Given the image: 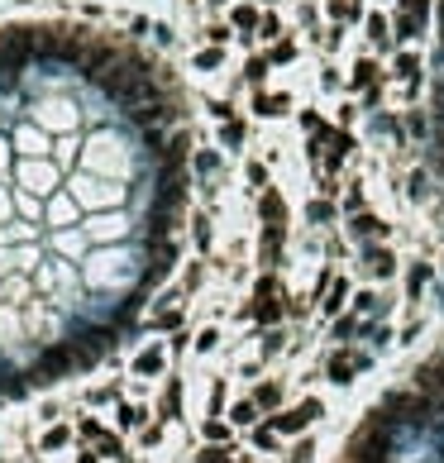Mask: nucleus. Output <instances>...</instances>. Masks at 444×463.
I'll return each mask as SVG.
<instances>
[{"label": "nucleus", "mask_w": 444, "mask_h": 463, "mask_svg": "<svg viewBox=\"0 0 444 463\" xmlns=\"http://www.w3.org/2000/svg\"><path fill=\"white\" fill-rule=\"evenodd\" d=\"M292 53H296V48H292V43H277V48H272V63H287V58H292Z\"/></svg>", "instance_id": "33"}, {"label": "nucleus", "mask_w": 444, "mask_h": 463, "mask_svg": "<svg viewBox=\"0 0 444 463\" xmlns=\"http://www.w3.org/2000/svg\"><path fill=\"white\" fill-rule=\"evenodd\" d=\"M353 368H368V354H334L330 359V382H349Z\"/></svg>", "instance_id": "3"}, {"label": "nucleus", "mask_w": 444, "mask_h": 463, "mask_svg": "<svg viewBox=\"0 0 444 463\" xmlns=\"http://www.w3.org/2000/svg\"><path fill=\"white\" fill-rule=\"evenodd\" d=\"M382 229H387V225H382L377 215H358V220H353V234H363V239H373V234H382Z\"/></svg>", "instance_id": "10"}, {"label": "nucleus", "mask_w": 444, "mask_h": 463, "mask_svg": "<svg viewBox=\"0 0 444 463\" xmlns=\"http://www.w3.org/2000/svg\"><path fill=\"white\" fill-rule=\"evenodd\" d=\"M206 435H211V440H224V435H229V425H224L220 416H211V420H206Z\"/></svg>", "instance_id": "22"}, {"label": "nucleus", "mask_w": 444, "mask_h": 463, "mask_svg": "<svg viewBox=\"0 0 444 463\" xmlns=\"http://www.w3.org/2000/svg\"><path fill=\"white\" fill-rule=\"evenodd\" d=\"M253 110H258V115H282V110H287V95H258Z\"/></svg>", "instance_id": "11"}, {"label": "nucleus", "mask_w": 444, "mask_h": 463, "mask_svg": "<svg viewBox=\"0 0 444 463\" xmlns=\"http://www.w3.org/2000/svg\"><path fill=\"white\" fill-rule=\"evenodd\" d=\"M191 225H196V244H201V249H211V229H206V220H201V215H196V220H191Z\"/></svg>", "instance_id": "27"}, {"label": "nucleus", "mask_w": 444, "mask_h": 463, "mask_svg": "<svg viewBox=\"0 0 444 463\" xmlns=\"http://www.w3.org/2000/svg\"><path fill=\"white\" fill-rule=\"evenodd\" d=\"M344 296H349V286L339 282V286H334V291H330V301H325V306H330V310H339V306H344Z\"/></svg>", "instance_id": "30"}, {"label": "nucleus", "mask_w": 444, "mask_h": 463, "mask_svg": "<svg viewBox=\"0 0 444 463\" xmlns=\"http://www.w3.org/2000/svg\"><path fill=\"white\" fill-rule=\"evenodd\" d=\"M368 34H373L377 43H387V19H382V14H373V19H368Z\"/></svg>", "instance_id": "19"}, {"label": "nucleus", "mask_w": 444, "mask_h": 463, "mask_svg": "<svg viewBox=\"0 0 444 463\" xmlns=\"http://www.w3.org/2000/svg\"><path fill=\"white\" fill-rule=\"evenodd\" d=\"M77 463H101V454H82V459H77Z\"/></svg>", "instance_id": "35"}, {"label": "nucleus", "mask_w": 444, "mask_h": 463, "mask_svg": "<svg viewBox=\"0 0 444 463\" xmlns=\"http://www.w3.org/2000/svg\"><path fill=\"white\" fill-rule=\"evenodd\" d=\"M397 72H401V77H416V72H421V63H416L411 53H401V58H397Z\"/></svg>", "instance_id": "20"}, {"label": "nucleus", "mask_w": 444, "mask_h": 463, "mask_svg": "<svg viewBox=\"0 0 444 463\" xmlns=\"http://www.w3.org/2000/svg\"><path fill=\"white\" fill-rule=\"evenodd\" d=\"M234 24H239V29H253V24H258L253 5H239V10H234Z\"/></svg>", "instance_id": "18"}, {"label": "nucleus", "mask_w": 444, "mask_h": 463, "mask_svg": "<svg viewBox=\"0 0 444 463\" xmlns=\"http://www.w3.org/2000/svg\"><path fill=\"white\" fill-rule=\"evenodd\" d=\"M258 210H263V220H268V225H282V220H287V205H282V196H277V191H263Z\"/></svg>", "instance_id": "6"}, {"label": "nucleus", "mask_w": 444, "mask_h": 463, "mask_svg": "<svg viewBox=\"0 0 444 463\" xmlns=\"http://www.w3.org/2000/svg\"><path fill=\"white\" fill-rule=\"evenodd\" d=\"M196 67H220V48H206V53L196 58Z\"/></svg>", "instance_id": "25"}, {"label": "nucleus", "mask_w": 444, "mask_h": 463, "mask_svg": "<svg viewBox=\"0 0 444 463\" xmlns=\"http://www.w3.org/2000/svg\"><path fill=\"white\" fill-rule=\"evenodd\" d=\"M215 5H220V0H215Z\"/></svg>", "instance_id": "36"}, {"label": "nucleus", "mask_w": 444, "mask_h": 463, "mask_svg": "<svg viewBox=\"0 0 444 463\" xmlns=\"http://www.w3.org/2000/svg\"><path fill=\"white\" fill-rule=\"evenodd\" d=\"M353 330H358V325H353V320H339V325H334V339H349V335H353Z\"/></svg>", "instance_id": "34"}, {"label": "nucleus", "mask_w": 444, "mask_h": 463, "mask_svg": "<svg viewBox=\"0 0 444 463\" xmlns=\"http://www.w3.org/2000/svg\"><path fill=\"white\" fill-rule=\"evenodd\" d=\"M306 215H311V220H330L334 210H330V201H311V210H306Z\"/></svg>", "instance_id": "24"}, {"label": "nucleus", "mask_w": 444, "mask_h": 463, "mask_svg": "<svg viewBox=\"0 0 444 463\" xmlns=\"http://www.w3.org/2000/svg\"><path fill=\"white\" fill-rule=\"evenodd\" d=\"M134 372H139V377H158V372H163V349H158V344L143 349V354L134 359Z\"/></svg>", "instance_id": "5"}, {"label": "nucleus", "mask_w": 444, "mask_h": 463, "mask_svg": "<svg viewBox=\"0 0 444 463\" xmlns=\"http://www.w3.org/2000/svg\"><path fill=\"white\" fill-rule=\"evenodd\" d=\"M220 139H224V148H234V144H239V139H244V124H239V120H224Z\"/></svg>", "instance_id": "15"}, {"label": "nucleus", "mask_w": 444, "mask_h": 463, "mask_svg": "<svg viewBox=\"0 0 444 463\" xmlns=\"http://www.w3.org/2000/svg\"><path fill=\"white\" fill-rule=\"evenodd\" d=\"M67 440H72V430H67V425H53V430L43 435V449H62Z\"/></svg>", "instance_id": "13"}, {"label": "nucleus", "mask_w": 444, "mask_h": 463, "mask_svg": "<svg viewBox=\"0 0 444 463\" xmlns=\"http://www.w3.org/2000/svg\"><path fill=\"white\" fill-rule=\"evenodd\" d=\"M72 368H77V354H72V344H58V349H48V354L34 363L29 382H34V387H43V382H58V377H67Z\"/></svg>", "instance_id": "1"}, {"label": "nucleus", "mask_w": 444, "mask_h": 463, "mask_svg": "<svg viewBox=\"0 0 444 463\" xmlns=\"http://www.w3.org/2000/svg\"><path fill=\"white\" fill-rule=\"evenodd\" d=\"M263 72H268V63H263V58H253V63H248V82H263Z\"/></svg>", "instance_id": "31"}, {"label": "nucleus", "mask_w": 444, "mask_h": 463, "mask_svg": "<svg viewBox=\"0 0 444 463\" xmlns=\"http://www.w3.org/2000/svg\"><path fill=\"white\" fill-rule=\"evenodd\" d=\"M172 258H177V249H172V244H163V249H158V258H153V263L143 268V286H153V282H163V278H167Z\"/></svg>", "instance_id": "4"}, {"label": "nucleus", "mask_w": 444, "mask_h": 463, "mask_svg": "<svg viewBox=\"0 0 444 463\" xmlns=\"http://www.w3.org/2000/svg\"><path fill=\"white\" fill-rule=\"evenodd\" d=\"M96 444H101V449H96L101 459H124V444H119L115 435H106V440H96Z\"/></svg>", "instance_id": "14"}, {"label": "nucleus", "mask_w": 444, "mask_h": 463, "mask_svg": "<svg viewBox=\"0 0 444 463\" xmlns=\"http://www.w3.org/2000/svg\"><path fill=\"white\" fill-rule=\"evenodd\" d=\"M82 435H86V440H106V430H101V420H82Z\"/></svg>", "instance_id": "28"}, {"label": "nucleus", "mask_w": 444, "mask_h": 463, "mask_svg": "<svg viewBox=\"0 0 444 463\" xmlns=\"http://www.w3.org/2000/svg\"><path fill=\"white\" fill-rule=\"evenodd\" d=\"M253 401H258V406H268V411H272V406H277V401H282V392H277V387H272V382H263V387H258V392H253Z\"/></svg>", "instance_id": "12"}, {"label": "nucleus", "mask_w": 444, "mask_h": 463, "mask_svg": "<svg viewBox=\"0 0 444 463\" xmlns=\"http://www.w3.org/2000/svg\"><path fill=\"white\" fill-rule=\"evenodd\" d=\"M253 444H258V449H272V430L258 425V430H253Z\"/></svg>", "instance_id": "29"}, {"label": "nucleus", "mask_w": 444, "mask_h": 463, "mask_svg": "<svg viewBox=\"0 0 444 463\" xmlns=\"http://www.w3.org/2000/svg\"><path fill=\"white\" fill-rule=\"evenodd\" d=\"M392 268H397V258H392L387 249H368V273H382V278H387Z\"/></svg>", "instance_id": "9"}, {"label": "nucleus", "mask_w": 444, "mask_h": 463, "mask_svg": "<svg viewBox=\"0 0 444 463\" xmlns=\"http://www.w3.org/2000/svg\"><path fill=\"white\" fill-rule=\"evenodd\" d=\"M177 411H182V382L172 377L167 392H163V420H177Z\"/></svg>", "instance_id": "7"}, {"label": "nucleus", "mask_w": 444, "mask_h": 463, "mask_svg": "<svg viewBox=\"0 0 444 463\" xmlns=\"http://www.w3.org/2000/svg\"><path fill=\"white\" fill-rule=\"evenodd\" d=\"M229 454H234V449H220V444H211V449L201 454V463H229Z\"/></svg>", "instance_id": "21"}, {"label": "nucleus", "mask_w": 444, "mask_h": 463, "mask_svg": "<svg viewBox=\"0 0 444 463\" xmlns=\"http://www.w3.org/2000/svg\"><path fill=\"white\" fill-rule=\"evenodd\" d=\"M253 416H258V401H244V406H234V416H229V420H239V425H253Z\"/></svg>", "instance_id": "17"}, {"label": "nucleus", "mask_w": 444, "mask_h": 463, "mask_svg": "<svg viewBox=\"0 0 444 463\" xmlns=\"http://www.w3.org/2000/svg\"><path fill=\"white\" fill-rule=\"evenodd\" d=\"M119 420H124V425H143V406H124Z\"/></svg>", "instance_id": "23"}, {"label": "nucleus", "mask_w": 444, "mask_h": 463, "mask_svg": "<svg viewBox=\"0 0 444 463\" xmlns=\"http://www.w3.org/2000/svg\"><path fill=\"white\" fill-rule=\"evenodd\" d=\"M215 339H220V335H215V330H206V335L196 339V349H201V354H211V349H215Z\"/></svg>", "instance_id": "32"}, {"label": "nucleus", "mask_w": 444, "mask_h": 463, "mask_svg": "<svg viewBox=\"0 0 444 463\" xmlns=\"http://www.w3.org/2000/svg\"><path fill=\"white\" fill-rule=\"evenodd\" d=\"M316 416H320V401L311 396V401H301L296 411H287V416H277V430H306V425H311Z\"/></svg>", "instance_id": "2"}, {"label": "nucleus", "mask_w": 444, "mask_h": 463, "mask_svg": "<svg viewBox=\"0 0 444 463\" xmlns=\"http://www.w3.org/2000/svg\"><path fill=\"white\" fill-rule=\"evenodd\" d=\"M182 325V310H163V315H153V330H177Z\"/></svg>", "instance_id": "16"}, {"label": "nucleus", "mask_w": 444, "mask_h": 463, "mask_svg": "<svg viewBox=\"0 0 444 463\" xmlns=\"http://www.w3.org/2000/svg\"><path fill=\"white\" fill-rule=\"evenodd\" d=\"M373 72H377L373 63H358V72H353V82H358V87H368V82H373Z\"/></svg>", "instance_id": "26"}, {"label": "nucleus", "mask_w": 444, "mask_h": 463, "mask_svg": "<svg viewBox=\"0 0 444 463\" xmlns=\"http://www.w3.org/2000/svg\"><path fill=\"white\" fill-rule=\"evenodd\" d=\"M282 253V225H268L263 229V263H272Z\"/></svg>", "instance_id": "8"}]
</instances>
